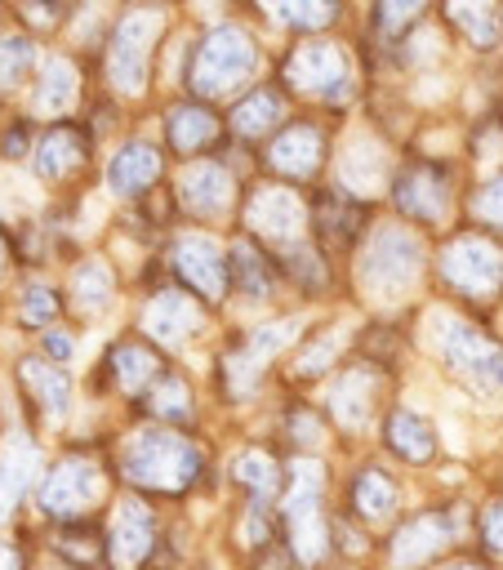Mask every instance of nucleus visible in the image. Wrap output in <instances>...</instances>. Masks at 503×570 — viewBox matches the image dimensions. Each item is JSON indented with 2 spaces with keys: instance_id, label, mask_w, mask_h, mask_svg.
Here are the masks:
<instances>
[{
  "instance_id": "38",
  "label": "nucleus",
  "mask_w": 503,
  "mask_h": 570,
  "mask_svg": "<svg viewBox=\"0 0 503 570\" xmlns=\"http://www.w3.org/2000/svg\"><path fill=\"white\" fill-rule=\"evenodd\" d=\"M58 316V294L49 289V285H31L27 294H22V321L27 325H45V321H53Z\"/></svg>"
},
{
  "instance_id": "37",
  "label": "nucleus",
  "mask_w": 503,
  "mask_h": 570,
  "mask_svg": "<svg viewBox=\"0 0 503 570\" xmlns=\"http://www.w3.org/2000/svg\"><path fill=\"white\" fill-rule=\"evenodd\" d=\"M147 405H151L156 419H174V423H178V419L191 414V392H187V383H178V379H160V383L151 387Z\"/></svg>"
},
{
  "instance_id": "9",
  "label": "nucleus",
  "mask_w": 503,
  "mask_h": 570,
  "mask_svg": "<svg viewBox=\"0 0 503 570\" xmlns=\"http://www.w3.org/2000/svg\"><path fill=\"white\" fill-rule=\"evenodd\" d=\"M441 276L458 294L485 298V294H494L503 285V254L481 236H463L441 254Z\"/></svg>"
},
{
  "instance_id": "16",
  "label": "nucleus",
  "mask_w": 503,
  "mask_h": 570,
  "mask_svg": "<svg viewBox=\"0 0 503 570\" xmlns=\"http://www.w3.org/2000/svg\"><path fill=\"white\" fill-rule=\"evenodd\" d=\"M320 156H325V138H320V129L307 125V120L289 125V129L276 134V142L267 147L272 169L285 174V178H312V174L320 169Z\"/></svg>"
},
{
  "instance_id": "48",
  "label": "nucleus",
  "mask_w": 503,
  "mask_h": 570,
  "mask_svg": "<svg viewBox=\"0 0 503 570\" xmlns=\"http://www.w3.org/2000/svg\"><path fill=\"white\" fill-rule=\"evenodd\" d=\"M4 263H9V236L0 232V272H4Z\"/></svg>"
},
{
  "instance_id": "22",
  "label": "nucleus",
  "mask_w": 503,
  "mask_h": 570,
  "mask_svg": "<svg viewBox=\"0 0 503 570\" xmlns=\"http://www.w3.org/2000/svg\"><path fill=\"white\" fill-rule=\"evenodd\" d=\"M374 374L369 370H352V374H343L338 379V387L329 392V410H334V419L343 423V428H361L365 419H369V410H374Z\"/></svg>"
},
{
  "instance_id": "14",
  "label": "nucleus",
  "mask_w": 503,
  "mask_h": 570,
  "mask_svg": "<svg viewBox=\"0 0 503 570\" xmlns=\"http://www.w3.org/2000/svg\"><path fill=\"white\" fill-rule=\"evenodd\" d=\"M450 539H454V525H450L445 512H418L414 521H405V525L392 534L387 557H392L396 570H414V566L432 561Z\"/></svg>"
},
{
  "instance_id": "5",
  "label": "nucleus",
  "mask_w": 503,
  "mask_h": 570,
  "mask_svg": "<svg viewBox=\"0 0 503 570\" xmlns=\"http://www.w3.org/2000/svg\"><path fill=\"white\" fill-rule=\"evenodd\" d=\"M441 356L467 383H476L485 392H503V347H494L481 330H472L463 321H450L445 334H441Z\"/></svg>"
},
{
  "instance_id": "30",
  "label": "nucleus",
  "mask_w": 503,
  "mask_h": 570,
  "mask_svg": "<svg viewBox=\"0 0 503 570\" xmlns=\"http://www.w3.org/2000/svg\"><path fill=\"white\" fill-rule=\"evenodd\" d=\"M22 383L36 392V401L45 405V414L49 419H62L67 414V374L62 370H53V365H45V361H22Z\"/></svg>"
},
{
  "instance_id": "45",
  "label": "nucleus",
  "mask_w": 503,
  "mask_h": 570,
  "mask_svg": "<svg viewBox=\"0 0 503 570\" xmlns=\"http://www.w3.org/2000/svg\"><path fill=\"white\" fill-rule=\"evenodd\" d=\"M22 151H27V129L13 125V129L4 134V156H22Z\"/></svg>"
},
{
  "instance_id": "31",
  "label": "nucleus",
  "mask_w": 503,
  "mask_h": 570,
  "mask_svg": "<svg viewBox=\"0 0 503 570\" xmlns=\"http://www.w3.org/2000/svg\"><path fill=\"white\" fill-rule=\"evenodd\" d=\"M227 263H231V272H236V285H240L249 298H267V294H272V267H267V258H263L258 245H249V240L231 245Z\"/></svg>"
},
{
  "instance_id": "32",
  "label": "nucleus",
  "mask_w": 503,
  "mask_h": 570,
  "mask_svg": "<svg viewBox=\"0 0 503 570\" xmlns=\"http://www.w3.org/2000/svg\"><path fill=\"white\" fill-rule=\"evenodd\" d=\"M352 503H356L361 517L378 521V517H387V512L396 508V485H392L378 468H365V472L352 481Z\"/></svg>"
},
{
  "instance_id": "28",
  "label": "nucleus",
  "mask_w": 503,
  "mask_h": 570,
  "mask_svg": "<svg viewBox=\"0 0 503 570\" xmlns=\"http://www.w3.org/2000/svg\"><path fill=\"white\" fill-rule=\"evenodd\" d=\"M111 370H116V383H120V392H142L156 374H160V356L156 352H147L142 343H120L116 352H111Z\"/></svg>"
},
{
  "instance_id": "23",
  "label": "nucleus",
  "mask_w": 503,
  "mask_h": 570,
  "mask_svg": "<svg viewBox=\"0 0 503 570\" xmlns=\"http://www.w3.org/2000/svg\"><path fill=\"white\" fill-rule=\"evenodd\" d=\"M165 134H169V142H174L178 151H200V147H209V142L218 138V116L205 111V107H196V102H178V107L169 111Z\"/></svg>"
},
{
  "instance_id": "19",
  "label": "nucleus",
  "mask_w": 503,
  "mask_h": 570,
  "mask_svg": "<svg viewBox=\"0 0 503 570\" xmlns=\"http://www.w3.org/2000/svg\"><path fill=\"white\" fill-rule=\"evenodd\" d=\"M142 325H147L151 338H160V343H178V338H187V334L200 325V312H196V303H191L187 294H178V289H160V294L147 303Z\"/></svg>"
},
{
  "instance_id": "34",
  "label": "nucleus",
  "mask_w": 503,
  "mask_h": 570,
  "mask_svg": "<svg viewBox=\"0 0 503 570\" xmlns=\"http://www.w3.org/2000/svg\"><path fill=\"white\" fill-rule=\"evenodd\" d=\"M236 476L254 490V499H258V503H267V499L276 494V485H280V472H276L272 454H258V450H249V454H240V459H236Z\"/></svg>"
},
{
  "instance_id": "36",
  "label": "nucleus",
  "mask_w": 503,
  "mask_h": 570,
  "mask_svg": "<svg viewBox=\"0 0 503 570\" xmlns=\"http://www.w3.org/2000/svg\"><path fill=\"white\" fill-rule=\"evenodd\" d=\"M450 18L472 36V45H494L499 40V13L490 9V4H454L450 9Z\"/></svg>"
},
{
  "instance_id": "33",
  "label": "nucleus",
  "mask_w": 503,
  "mask_h": 570,
  "mask_svg": "<svg viewBox=\"0 0 503 570\" xmlns=\"http://www.w3.org/2000/svg\"><path fill=\"white\" fill-rule=\"evenodd\" d=\"M71 281H76V303H80L85 312H102V307L111 303V272H107L98 258H85Z\"/></svg>"
},
{
  "instance_id": "13",
  "label": "nucleus",
  "mask_w": 503,
  "mask_h": 570,
  "mask_svg": "<svg viewBox=\"0 0 503 570\" xmlns=\"http://www.w3.org/2000/svg\"><path fill=\"white\" fill-rule=\"evenodd\" d=\"M396 205L423 223H441L450 214V178L441 165H410L396 178Z\"/></svg>"
},
{
  "instance_id": "47",
  "label": "nucleus",
  "mask_w": 503,
  "mask_h": 570,
  "mask_svg": "<svg viewBox=\"0 0 503 570\" xmlns=\"http://www.w3.org/2000/svg\"><path fill=\"white\" fill-rule=\"evenodd\" d=\"M0 570H22V552L13 543H0Z\"/></svg>"
},
{
  "instance_id": "4",
  "label": "nucleus",
  "mask_w": 503,
  "mask_h": 570,
  "mask_svg": "<svg viewBox=\"0 0 503 570\" xmlns=\"http://www.w3.org/2000/svg\"><path fill=\"white\" fill-rule=\"evenodd\" d=\"M160 31V13L156 9H129L120 13L116 31H111V49H107V76L120 94H142L147 85V53L156 45Z\"/></svg>"
},
{
  "instance_id": "8",
  "label": "nucleus",
  "mask_w": 503,
  "mask_h": 570,
  "mask_svg": "<svg viewBox=\"0 0 503 570\" xmlns=\"http://www.w3.org/2000/svg\"><path fill=\"white\" fill-rule=\"evenodd\" d=\"M98 499H102V472H98L93 459H80V454L62 459V463L45 476V485H40V508H45L49 517H80V512H89Z\"/></svg>"
},
{
  "instance_id": "24",
  "label": "nucleus",
  "mask_w": 503,
  "mask_h": 570,
  "mask_svg": "<svg viewBox=\"0 0 503 570\" xmlns=\"http://www.w3.org/2000/svg\"><path fill=\"white\" fill-rule=\"evenodd\" d=\"M361 223H365V209L347 191H325L316 200V227H320V236L329 245H347L361 232Z\"/></svg>"
},
{
  "instance_id": "44",
  "label": "nucleus",
  "mask_w": 503,
  "mask_h": 570,
  "mask_svg": "<svg viewBox=\"0 0 503 570\" xmlns=\"http://www.w3.org/2000/svg\"><path fill=\"white\" fill-rule=\"evenodd\" d=\"M294 441H320V432H316V419H312V414H294Z\"/></svg>"
},
{
  "instance_id": "43",
  "label": "nucleus",
  "mask_w": 503,
  "mask_h": 570,
  "mask_svg": "<svg viewBox=\"0 0 503 570\" xmlns=\"http://www.w3.org/2000/svg\"><path fill=\"white\" fill-rule=\"evenodd\" d=\"M476 209H481L490 223H499V227H503V178H490V183L481 187V196H476Z\"/></svg>"
},
{
  "instance_id": "46",
  "label": "nucleus",
  "mask_w": 503,
  "mask_h": 570,
  "mask_svg": "<svg viewBox=\"0 0 503 570\" xmlns=\"http://www.w3.org/2000/svg\"><path fill=\"white\" fill-rule=\"evenodd\" d=\"M45 347L53 352V361H67V356H71V338H67V334H49Z\"/></svg>"
},
{
  "instance_id": "18",
  "label": "nucleus",
  "mask_w": 503,
  "mask_h": 570,
  "mask_svg": "<svg viewBox=\"0 0 503 570\" xmlns=\"http://www.w3.org/2000/svg\"><path fill=\"white\" fill-rule=\"evenodd\" d=\"M156 178H160V151L151 142H125L107 165V183L116 196H138Z\"/></svg>"
},
{
  "instance_id": "39",
  "label": "nucleus",
  "mask_w": 503,
  "mask_h": 570,
  "mask_svg": "<svg viewBox=\"0 0 503 570\" xmlns=\"http://www.w3.org/2000/svg\"><path fill=\"white\" fill-rule=\"evenodd\" d=\"M338 343H343V330H325L307 352H303V361H298V374H316V370H325L329 361H334V352H338Z\"/></svg>"
},
{
  "instance_id": "49",
  "label": "nucleus",
  "mask_w": 503,
  "mask_h": 570,
  "mask_svg": "<svg viewBox=\"0 0 503 570\" xmlns=\"http://www.w3.org/2000/svg\"><path fill=\"white\" fill-rule=\"evenodd\" d=\"M450 570H476V566H450Z\"/></svg>"
},
{
  "instance_id": "7",
  "label": "nucleus",
  "mask_w": 503,
  "mask_h": 570,
  "mask_svg": "<svg viewBox=\"0 0 503 570\" xmlns=\"http://www.w3.org/2000/svg\"><path fill=\"white\" fill-rule=\"evenodd\" d=\"M294 334H298L294 321H276V325L249 330V334L240 338V347H231V352L223 356V383H227V392H231V396H249L254 383H258V374L267 370V361H272Z\"/></svg>"
},
{
  "instance_id": "27",
  "label": "nucleus",
  "mask_w": 503,
  "mask_h": 570,
  "mask_svg": "<svg viewBox=\"0 0 503 570\" xmlns=\"http://www.w3.org/2000/svg\"><path fill=\"white\" fill-rule=\"evenodd\" d=\"M76 89H80V80H76V67H71L67 58H49V62H45V71H40L36 107H40V111H53V116H62V111L76 102Z\"/></svg>"
},
{
  "instance_id": "12",
  "label": "nucleus",
  "mask_w": 503,
  "mask_h": 570,
  "mask_svg": "<svg viewBox=\"0 0 503 570\" xmlns=\"http://www.w3.org/2000/svg\"><path fill=\"white\" fill-rule=\"evenodd\" d=\"M227 258L209 236H183L174 245V272L183 285H191L200 298H223L227 294Z\"/></svg>"
},
{
  "instance_id": "6",
  "label": "nucleus",
  "mask_w": 503,
  "mask_h": 570,
  "mask_svg": "<svg viewBox=\"0 0 503 570\" xmlns=\"http://www.w3.org/2000/svg\"><path fill=\"white\" fill-rule=\"evenodd\" d=\"M320 468L316 463H298L294 481H289V499H285V517H289V534H294V552L303 561H320L325 552V525H320Z\"/></svg>"
},
{
  "instance_id": "20",
  "label": "nucleus",
  "mask_w": 503,
  "mask_h": 570,
  "mask_svg": "<svg viewBox=\"0 0 503 570\" xmlns=\"http://www.w3.org/2000/svg\"><path fill=\"white\" fill-rule=\"evenodd\" d=\"M89 156V138L76 129V125H58L40 138V151H36V169L40 178H67L85 165Z\"/></svg>"
},
{
  "instance_id": "41",
  "label": "nucleus",
  "mask_w": 503,
  "mask_h": 570,
  "mask_svg": "<svg viewBox=\"0 0 503 570\" xmlns=\"http://www.w3.org/2000/svg\"><path fill=\"white\" fill-rule=\"evenodd\" d=\"M76 534H80V530L58 534V548H62V552H67L76 566H85V561H93V557H98V539H93L89 530H85V539H76Z\"/></svg>"
},
{
  "instance_id": "2",
  "label": "nucleus",
  "mask_w": 503,
  "mask_h": 570,
  "mask_svg": "<svg viewBox=\"0 0 503 570\" xmlns=\"http://www.w3.org/2000/svg\"><path fill=\"white\" fill-rule=\"evenodd\" d=\"M418 267H423L418 236H410L405 227H378L374 240L365 245V258H361L365 294H374V298H401L418 281Z\"/></svg>"
},
{
  "instance_id": "26",
  "label": "nucleus",
  "mask_w": 503,
  "mask_h": 570,
  "mask_svg": "<svg viewBox=\"0 0 503 570\" xmlns=\"http://www.w3.org/2000/svg\"><path fill=\"white\" fill-rule=\"evenodd\" d=\"M280 111H285L280 94H276L272 85H263V89H254V94L231 111V129H236L240 138H263V134L280 120Z\"/></svg>"
},
{
  "instance_id": "21",
  "label": "nucleus",
  "mask_w": 503,
  "mask_h": 570,
  "mask_svg": "<svg viewBox=\"0 0 503 570\" xmlns=\"http://www.w3.org/2000/svg\"><path fill=\"white\" fill-rule=\"evenodd\" d=\"M36 463H40V454H36V445L27 436H13L4 445V454H0V521L13 517L18 499L27 494V485L36 476Z\"/></svg>"
},
{
  "instance_id": "15",
  "label": "nucleus",
  "mask_w": 503,
  "mask_h": 570,
  "mask_svg": "<svg viewBox=\"0 0 503 570\" xmlns=\"http://www.w3.org/2000/svg\"><path fill=\"white\" fill-rule=\"evenodd\" d=\"M249 227L267 240H294L303 232V200L285 187H258L249 196Z\"/></svg>"
},
{
  "instance_id": "11",
  "label": "nucleus",
  "mask_w": 503,
  "mask_h": 570,
  "mask_svg": "<svg viewBox=\"0 0 503 570\" xmlns=\"http://www.w3.org/2000/svg\"><path fill=\"white\" fill-rule=\"evenodd\" d=\"M156 548V517L147 503L138 499H120L116 517H111V534H107V557L116 570H134L147 561V552Z\"/></svg>"
},
{
  "instance_id": "29",
  "label": "nucleus",
  "mask_w": 503,
  "mask_h": 570,
  "mask_svg": "<svg viewBox=\"0 0 503 570\" xmlns=\"http://www.w3.org/2000/svg\"><path fill=\"white\" fill-rule=\"evenodd\" d=\"M383 169H387V160H383V151H378L369 138H356V142L343 151V165H338L343 183L356 187V191H374V187L383 183Z\"/></svg>"
},
{
  "instance_id": "42",
  "label": "nucleus",
  "mask_w": 503,
  "mask_h": 570,
  "mask_svg": "<svg viewBox=\"0 0 503 570\" xmlns=\"http://www.w3.org/2000/svg\"><path fill=\"white\" fill-rule=\"evenodd\" d=\"M481 534H485V548H490L494 557H503V499H494V503L485 508V517H481Z\"/></svg>"
},
{
  "instance_id": "25",
  "label": "nucleus",
  "mask_w": 503,
  "mask_h": 570,
  "mask_svg": "<svg viewBox=\"0 0 503 570\" xmlns=\"http://www.w3.org/2000/svg\"><path fill=\"white\" fill-rule=\"evenodd\" d=\"M387 445L405 459V463H427L436 454V436L427 428V419H418L414 410H396L387 419Z\"/></svg>"
},
{
  "instance_id": "40",
  "label": "nucleus",
  "mask_w": 503,
  "mask_h": 570,
  "mask_svg": "<svg viewBox=\"0 0 503 570\" xmlns=\"http://www.w3.org/2000/svg\"><path fill=\"white\" fill-rule=\"evenodd\" d=\"M276 18L289 27H325L334 22V4H280Z\"/></svg>"
},
{
  "instance_id": "10",
  "label": "nucleus",
  "mask_w": 503,
  "mask_h": 570,
  "mask_svg": "<svg viewBox=\"0 0 503 570\" xmlns=\"http://www.w3.org/2000/svg\"><path fill=\"white\" fill-rule=\"evenodd\" d=\"M285 80H289L294 89H303V94L343 98V94H347V80H352L347 53H343L338 45H329V40H307V45H298V49L289 53Z\"/></svg>"
},
{
  "instance_id": "35",
  "label": "nucleus",
  "mask_w": 503,
  "mask_h": 570,
  "mask_svg": "<svg viewBox=\"0 0 503 570\" xmlns=\"http://www.w3.org/2000/svg\"><path fill=\"white\" fill-rule=\"evenodd\" d=\"M31 67V40L27 36H0V94L18 89Z\"/></svg>"
},
{
  "instance_id": "1",
  "label": "nucleus",
  "mask_w": 503,
  "mask_h": 570,
  "mask_svg": "<svg viewBox=\"0 0 503 570\" xmlns=\"http://www.w3.org/2000/svg\"><path fill=\"white\" fill-rule=\"evenodd\" d=\"M120 468H125V476H129L134 485L178 494V490H187V485L196 481V472H200V450H196L187 436L169 432V428H142V432L125 445Z\"/></svg>"
},
{
  "instance_id": "17",
  "label": "nucleus",
  "mask_w": 503,
  "mask_h": 570,
  "mask_svg": "<svg viewBox=\"0 0 503 570\" xmlns=\"http://www.w3.org/2000/svg\"><path fill=\"white\" fill-rule=\"evenodd\" d=\"M231 191H236L231 174H227L223 165H214V160L191 165V169L183 174V183H178V196H183L187 214H196V218H218V214H227Z\"/></svg>"
},
{
  "instance_id": "3",
  "label": "nucleus",
  "mask_w": 503,
  "mask_h": 570,
  "mask_svg": "<svg viewBox=\"0 0 503 570\" xmlns=\"http://www.w3.org/2000/svg\"><path fill=\"white\" fill-rule=\"evenodd\" d=\"M254 71V40L240 27H214L191 58V89L205 98H218L236 89Z\"/></svg>"
}]
</instances>
